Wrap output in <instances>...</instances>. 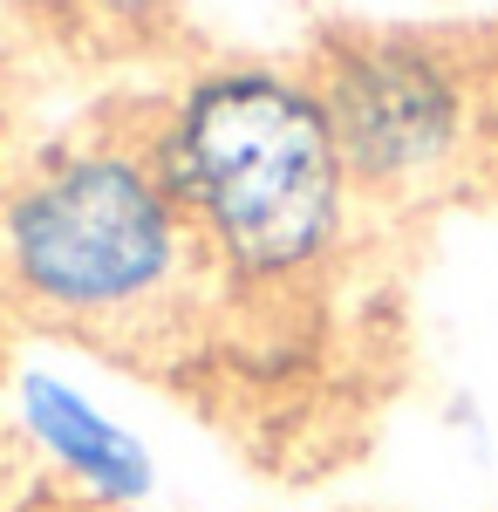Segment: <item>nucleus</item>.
<instances>
[{"mask_svg": "<svg viewBox=\"0 0 498 512\" xmlns=\"http://www.w3.org/2000/svg\"><path fill=\"white\" fill-rule=\"evenodd\" d=\"M178 185L246 274L307 267L342 226V144L321 96L280 76L205 82L171 137Z\"/></svg>", "mask_w": 498, "mask_h": 512, "instance_id": "nucleus-1", "label": "nucleus"}, {"mask_svg": "<svg viewBox=\"0 0 498 512\" xmlns=\"http://www.w3.org/2000/svg\"><path fill=\"white\" fill-rule=\"evenodd\" d=\"M103 7H130L137 14V7H164V0H103Z\"/></svg>", "mask_w": 498, "mask_h": 512, "instance_id": "nucleus-5", "label": "nucleus"}, {"mask_svg": "<svg viewBox=\"0 0 498 512\" xmlns=\"http://www.w3.org/2000/svg\"><path fill=\"white\" fill-rule=\"evenodd\" d=\"M321 110L335 123L342 164L362 178H410L458 144V82L417 48L348 55Z\"/></svg>", "mask_w": 498, "mask_h": 512, "instance_id": "nucleus-3", "label": "nucleus"}, {"mask_svg": "<svg viewBox=\"0 0 498 512\" xmlns=\"http://www.w3.org/2000/svg\"><path fill=\"white\" fill-rule=\"evenodd\" d=\"M14 267L62 308H116L171 267V205L123 158L62 164L14 205Z\"/></svg>", "mask_w": 498, "mask_h": 512, "instance_id": "nucleus-2", "label": "nucleus"}, {"mask_svg": "<svg viewBox=\"0 0 498 512\" xmlns=\"http://www.w3.org/2000/svg\"><path fill=\"white\" fill-rule=\"evenodd\" d=\"M28 424H35L41 444H48L76 478H89L103 499H137V492L151 485L144 451L116 431L110 417H96L76 390H62V383H28Z\"/></svg>", "mask_w": 498, "mask_h": 512, "instance_id": "nucleus-4", "label": "nucleus"}]
</instances>
